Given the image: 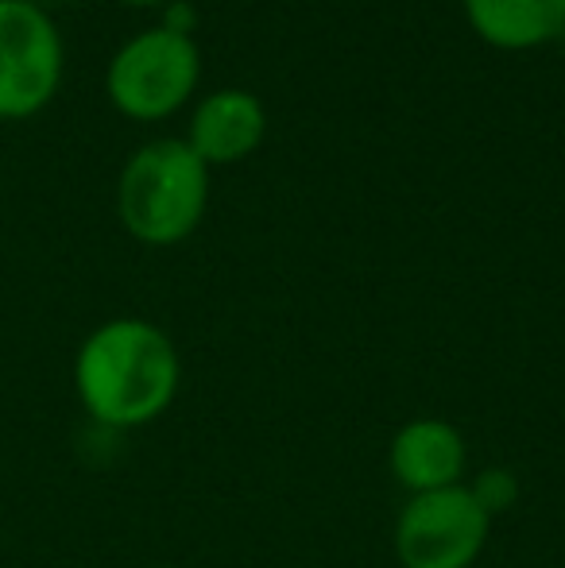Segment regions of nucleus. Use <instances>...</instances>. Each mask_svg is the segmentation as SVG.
Returning <instances> with one entry per match:
<instances>
[{
	"instance_id": "nucleus-12",
	"label": "nucleus",
	"mask_w": 565,
	"mask_h": 568,
	"mask_svg": "<svg viewBox=\"0 0 565 568\" xmlns=\"http://www.w3.org/2000/svg\"><path fill=\"white\" fill-rule=\"evenodd\" d=\"M31 4H39V8H43V0H31Z\"/></svg>"
},
{
	"instance_id": "nucleus-6",
	"label": "nucleus",
	"mask_w": 565,
	"mask_h": 568,
	"mask_svg": "<svg viewBox=\"0 0 565 568\" xmlns=\"http://www.w3.org/2000/svg\"><path fill=\"white\" fill-rule=\"evenodd\" d=\"M387 468H392L395 484L407 487L411 495L457 487L468 468L465 434L445 418L403 422L387 445Z\"/></svg>"
},
{
	"instance_id": "nucleus-8",
	"label": "nucleus",
	"mask_w": 565,
	"mask_h": 568,
	"mask_svg": "<svg viewBox=\"0 0 565 568\" xmlns=\"http://www.w3.org/2000/svg\"><path fill=\"white\" fill-rule=\"evenodd\" d=\"M465 20L488 47L535 51L565 36V0H461Z\"/></svg>"
},
{
	"instance_id": "nucleus-1",
	"label": "nucleus",
	"mask_w": 565,
	"mask_h": 568,
	"mask_svg": "<svg viewBox=\"0 0 565 568\" xmlns=\"http://www.w3.org/2000/svg\"><path fill=\"white\" fill-rule=\"evenodd\" d=\"M182 383L174 341L143 317H113L82 341L74 390L98 426L137 429L171 410Z\"/></svg>"
},
{
	"instance_id": "nucleus-2",
	"label": "nucleus",
	"mask_w": 565,
	"mask_h": 568,
	"mask_svg": "<svg viewBox=\"0 0 565 568\" xmlns=\"http://www.w3.org/2000/svg\"><path fill=\"white\" fill-rule=\"evenodd\" d=\"M210 205V166L186 140H151L132 151L117 182L121 225L151 247L182 244Z\"/></svg>"
},
{
	"instance_id": "nucleus-9",
	"label": "nucleus",
	"mask_w": 565,
	"mask_h": 568,
	"mask_svg": "<svg viewBox=\"0 0 565 568\" xmlns=\"http://www.w3.org/2000/svg\"><path fill=\"white\" fill-rule=\"evenodd\" d=\"M468 491H473V499L496 518V515H507V510L519 503L523 484L512 468H481L473 484H468Z\"/></svg>"
},
{
	"instance_id": "nucleus-11",
	"label": "nucleus",
	"mask_w": 565,
	"mask_h": 568,
	"mask_svg": "<svg viewBox=\"0 0 565 568\" xmlns=\"http://www.w3.org/2000/svg\"><path fill=\"white\" fill-rule=\"evenodd\" d=\"M124 4H132V8H163L167 0H124Z\"/></svg>"
},
{
	"instance_id": "nucleus-5",
	"label": "nucleus",
	"mask_w": 565,
	"mask_h": 568,
	"mask_svg": "<svg viewBox=\"0 0 565 568\" xmlns=\"http://www.w3.org/2000/svg\"><path fill=\"white\" fill-rule=\"evenodd\" d=\"M62 82V36L47 8L0 0V116L20 120L51 105Z\"/></svg>"
},
{
	"instance_id": "nucleus-4",
	"label": "nucleus",
	"mask_w": 565,
	"mask_h": 568,
	"mask_svg": "<svg viewBox=\"0 0 565 568\" xmlns=\"http://www.w3.org/2000/svg\"><path fill=\"white\" fill-rule=\"evenodd\" d=\"M496 518L473 499L468 484L411 495L395 518V557L403 568H473Z\"/></svg>"
},
{
	"instance_id": "nucleus-3",
	"label": "nucleus",
	"mask_w": 565,
	"mask_h": 568,
	"mask_svg": "<svg viewBox=\"0 0 565 568\" xmlns=\"http://www.w3.org/2000/svg\"><path fill=\"white\" fill-rule=\"evenodd\" d=\"M202 78V51L190 36L148 28L132 36L109 59L105 90L109 101L132 120H163L179 113L198 90Z\"/></svg>"
},
{
	"instance_id": "nucleus-10",
	"label": "nucleus",
	"mask_w": 565,
	"mask_h": 568,
	"mask_svg": "<svg viewBox=\"0 0 565 568\" xmlns=\"http://www.w3.org/2000/svg\"><path fill=\"white\" fill-rule=\"evenodd\" d=\"M194 23H198V8L190 0H167L163 4V28L179 31V36L194 39Z\"/></svg>"
},
{
	"instance_id": "nucleus-7",
	"label": "nucleus",
	"mask_w": 565,
	"mask_h": 568,
	"mask_svg": "<svg viewBox=\"0 0 565 568\" xmlns=\"http://www.w3.org/2000/svg\"><path fill=\"white\" fill-rule=\"evenodd\" d=\"M268 109L252 90H213L194 105L186 128V143L205 166L241 163L264 143Z\"/></svg>"
}]
</instances>
